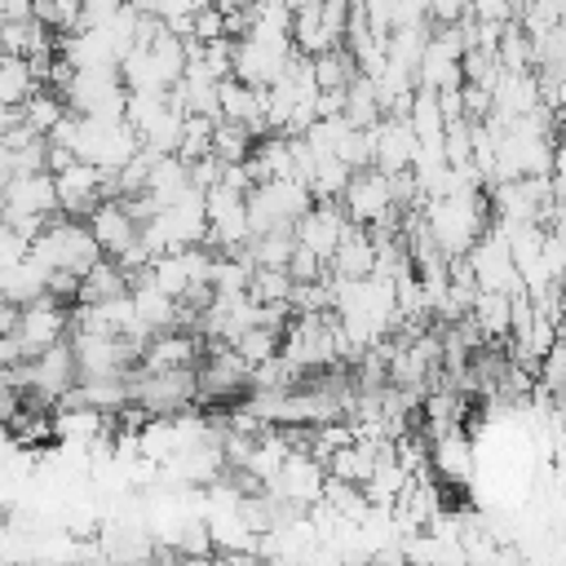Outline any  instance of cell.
<instances>
[{
    "label": "cell",
    "instance_id": "9",
    "mask_svg": "<svg viewBox=\"0 0 566 566\" xmlns=\"http://www.w3.org/2000/svg\"><path fill=\"white\" fill-rule=\"evenodd\" d=\"M553 314H557V327H562V336H566V279H562V292H557V305H553Z\"/></svg>",
    "mask_w": 566,
    "mask_h": 566
},
{
    "label": "cell",
    "instance_id": "2",
    "mask_svg": "<svg viewBox=\"0 0 566 566\" xmlns=\"http://www.w3.org/2000/svg\"><path fill=\"white\" fill-rule=\"evenodd\" d=\"M340 208H345L349 221H358V226L385 221V217L398 208V203H394V177H389L380 164L354 168V177H349V186H345V195H340Z\"/></svg>",
    "mask_w": 566,
    "mask_h": 566
},
{
    "label": "cell",
    "instance_id": "6",
    "mask_svg": "<svg viewBox=\"0 0 566 566\" xmlns=\"http://www.w3.org/2000/svg\"><path fill=\"white\" fill-rule=\"evenodd\" d=\"M433 478L455 482V486H464L473 478V442H469L464 424H455L447 433H433Z\"/></svg>",
    "mask_w": 566,
    "mask_h": 566
},
{
    "label": "cell",
    "instance_id": "4",
    "mask_svg": "<svg viewBox=\"0 0 566 566\" xmlns=\"http://www.w3.org/2000/svg\"><path fill=\"white\" fill-rule=\"evenodd\" d=\"M88 226H93V234H97V243H102L106 256H124L142 239V221L133 217L128 199H102L88 212Z\"/></svg>",
    "mask_w": 566,
    "mask_h": 566
},
{
    "label": "cell",
    "instance_id": "7",
    "mask_svg": "<svg viewBox=\"0 0 566 566\" xmlns=\"http://www.w3.org/2000/svg\"><path fill=\"white\" fill-rule=\"evenodd\" d=\"M128 292H133V274H128L115 256H102V261L80 279V301H75V305L115 301V296H128Z\"/></svg>",
    "mask_w": 566,
    "mask_h": 566
},
{
    "label": "cell",
    "instance_id": "1",
    "mask_svg": "<svg viewBox=\"0 0 566 566\" xmlns=\"http://www.w3.org/2000/svg\"><path fill=\"white\" fill-rule=\"evenodd\" d=\"M31 256H40L49 270H75V274H88L106 252L88 226V217H71V212H57L35 239H31Z\"/></svg>",
    "mask_w": 566,
    "mask_h": 566
},
{
    "label": "cell",
    "instance_id": "8",
    "mask_svg": "<svg viewBox=\"0 0 566 566\" xmlns=\"http://www.w3.org/2000/svg\"><path fill=\"white\" fill-rule=\"evenodd\" d=\"M35 88H40V75H35L31 57L4 53V62H0V102H4V106H22Z\"/></svg>",
    "mask_w": 566,
    "mask_h": 566
},
{
    "label": "cell",
    "instance_id": "3",
    "mask_svg": "<svg viewBox=\"0 0 566 566\" xmlns=\"http://www.w3.org/2000/svg\"><path fill=\"white\" fill-rule=\"evenodd\" d=\"M106 172H111V168H97V164H88V159H75L71 168L53 172V177H57V203H62V212L88 217L102 199H111V195H106Z\"/></svg>",
    "mask_w": 566,
    "mask_h": 566
},
{
    "label": "cell",
    "instance_id": "5",
    "mask_svg": "<svg viewBox=\"0 0 566 566\" xmlns=\"http://www.w3.org/2000/svg\"><path fill=\"white\" fill-rule=\"evenodd\" d=\"M376 261H380V243L371 239L367 226L349 221L340 248L332 252V274L336 279H367V274H376Z\"/></svg>",
    "mask_w": 566,
    "mask_h": 566
}]
</instances>
